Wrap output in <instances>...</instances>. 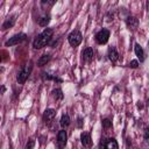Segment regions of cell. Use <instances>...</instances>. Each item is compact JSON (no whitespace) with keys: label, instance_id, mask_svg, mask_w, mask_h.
<instances>
[{"label":"cell","instance_id":"obj_1","mask_svg":"<svg viewBox=\"0 0 149 149\" xmlns=\"http://www.w3.org/2000/svg\"><path fill=\"white\" fill-rule=\"evenodd\" d=\"M52 34H54V29L52 28H45L41 34H38L35 37V40L33 42V47L35 49H41V48L45 47L50 42V40L52 37Z\"/></svg>","mask_w":149,"mask_h":149},{"label":"cell","instance_id":"obj_2","mask_svg":"<svg viewBox=\"0 0 149 149\" xmlns=\"http://www.w3.org/2000/svg\"><path fill=\"white\" fill-rule=\"evenodd\" d=\"M68 40H69L70 45H72V47H78V45L81 43V41H83V35L80 34V31L73 30V31H71V33L69 34Z\"/></svg>","mask_w":149,"mask_h":149},{"label":"cell","instance_id":"obj_3","mask_svg":"<svg viewBox=\"0 0 149 149\" xmlns=\"http://www.w3.org/2000/svg\"><path fill=\"white\" fill-rule=\"evenodd\" d=\"M31 69H33L31 64H29V65L27 64L24 68H22V70L17 73V77H16L19 84H23V83L27 80V78L29 77V74H30V72H31Z\"/></svg>","mask_w":149,"mask_h":149},{"label":"cell","instance_id":"obj_4","mask_svg":"<svg viewBox=\"0 0 149 149\" xmlns=\"http://www.w3.org/2000/svg\"><path fill=\"white\" fill-rule=\"evenodd\" d=\"M108 38H109V30L106 29V28H102V29L99 30V31L97 33V35H95V41H97V43H99V44H105V43H107Z\"/></svg>","mask_w":149,"mask_h":149},{"label":"cell","instance_id":"obj_5","mask_svg":"<svg viewBox=\"0 0 149 149\" xmlns=\"http://www.w3.org/2000/svg\"><path fill=\"white\" fill-rule=\"evenodd\" d=\"M26 38H27V35H26V34H23V33H20V34H16V35H14L13 37H10L8 41H6L5 45H6V47L15 45V44H19V43H21V42H22V41H24Z\"/></svg>","mask_w":149,"mask_h":149},{"label":"cell","instance_id":"obj_6","mask_svg":"<svg viewBox=\"0 0 149 149\" xmlns=\"http://www.w3.org/2000/svg\"><path fill=\"white\" fill-rule=\"evenodd\" d=\"M66 140H68V134L65 130H59L58 135H57V146L59 149H63L66 144Z\"/></svg>","mask_w":149,"mask_h":149},{"label":"cell","instance_id":"obj_7","mask_svg":"<svg viewBox=\"0 0 149 149\" xmlns=\"http://www.w3.org/2000/svg\"><path fill=\"white\" fill-rule=\"evenodd\" d=\"M107 56H108V59H109L112 63H115V62L119 59V54H118L115 47H109V48H108Z\"/></svg>","mask_w":149,"mask_h":149},{"label":"cell","instance_id":"obj_8","mask_svg":"<svg viewBox=\"0 0 149 149\" xmlns=\"http://www.w3.org/2000/svg\"><path fill=\"white\" fill-rule=\"evenodd\" d=\"M80 141H81V144H83L84 147H86V148H90L91 144H92L91 136H90V134L86 133V132H83V133L80 134Z\"/></svg>","mask_w":149,"mask_h":149},{"label":"cell","instance_id":"obj_9","mask_svg":"<svg viewBox=\"0 0 149 149\" xmlns=\"http://www.w3.org/2000/svg\"><path fill=\"white\" fill-rule=\"evenodd\" d=\"M126 24L129 29H136L139 26V20L135 16H128L126 19Z\"/></svg>","mask_w":149,"mask_h":149},{"label":"cell","instance_id":"obj_10","mask_svg":"<svg viewBox=\"0 0 149 149\" xmlns=\"http://www.w3.org/2000/svg\"><path fill=\"white\" fill-rule=\"evenodd\" d=\"M55 115H56L55 109H52V108L45 109L44 113H43V120H44V122H50L55 118Z\"/></svg>","mask_w":149,"mask_h":149},{"label":"cell","instance_id":"obj_11","mask_svg":"<svg viewBox=\"0 0 149 149\" xmlns=\"http://www.w3.org/2000/svg\"><path fill=\"white\" fill-rule=\"evenodd\" d=\"M93 56H94V52H93V49L92 48L84 49V51H83V59L85 62H91L93 59Z\"/></svg>","mask_w":149,"mask_h":149},{"label":"cell","instance_id":"obj_12","mask_svg":"<svg viewBox=\"0 0 149 149\" xmlns=\"http://www.w3.org/2000/svg\"><path fill=\"white\" fill-rule=\"evenodd\" d=\"M134 50H135V54H136V56L140 58V62H143L144 61V51H143V49H142V47L140 45V44H135V47H134Z\"/></svg>","mask_w":149,"mask_h":149},{"label":"cell","instance_id":"obj_13","mask_svg":"<svg viewBox=\"0 0 149 149\" xmlns=\"http://www.w3.org/2000/svg\"><path fill=\"white\" fill-rule=\"evenodd\" d=\"M105 149H119V144L115 139H108V141L105 143Z\"/></svg>","mask_w":149,"mask_h":149},{"label":"cell","instance_id":"obj_14","mask_svg":"<svg viewBox=\"0 0 149 149\" xmlns=\"http://www.w3.org/2000/svg\"><path fill=\"white\" fill-rule=\"evenodd\" d=\"M50 59H51V56H50L49 54H44L43 56H41V57L38 58L37 65H38V66H43V65H45Z\"/></svg>","mask_w":149,"mask_h":149},{"label":"cell","instance_id":"obj_15","mask_svg":"<svg viewBox=\"0 0 149 149\" xmlns=\"http://www.w3.org/2000/svg\"><path fill=\"white\" fill-rule=\"evenodd\" d=\"M14 23H15V16H10V17H8V19L2 23V29L5 30V29L12 27Z\"/></svg>","mask_w":149,"mask_h":149},{"label":"cell","instance_id":"obj_16","mask_svg":"<svg viewBox=\"0 0 149 149\" xmlns=\"http://www.w3.org/2000/svg\"><path fill=\"white\" fill-rule=\"evenodd\" d=\"M59 123H61V126H62L63 128L68 127V126L70 125V116H69L68 114H63V115H62V118H61Z\"/></svg>","mask_w":149,"mask_h":149},{"label":"cell","instance_id":"obj_17","mask_svg":"<svg viewBox=\"0 0 149 149\" xmlns=\"http://www.w3.org/2000/svg\"><path fill=\"white\" fill-rule=\"evenodd\" d=\"M42 78H43L44 80H45V79H47V80H50V79H52V80H56V81H59V83L62 81V79H61V78H58L57 76H54V74H50V73H45V72L43 73Z\"/></svg>","mask_w":149,"mask_h":149},{"label":"cell","instance_id":"obj_18","mask_svg":"<svg viewBox=\"0 0 149 149\" xmlns=\"http://www.w3.org/2000/svg\"><path fill=\"white\" fill-rule=\"evenodd\" d=\"M52 95H54V98L56 99V100H62L63 99V93H62V90H59V88H56V90H54L52 91Z\"/></svg>","mask_w":149,"mask_h":149},{"label":"cell","instance_id":"obj_19","mask_svg":"<svg viewBox=\"0 0 149 149\" xmlns=\"http://www.w3.org/2000/svg\"><path fill=\"white\" fill-rule=\"evenodd\" d=\"M49 21H50V16L47 15V16H43V17H41V19L38 20V24H40L41 27H47V24L49 23Z\"/></svg>","mask_w":149,"mask_h":149},{"label":"cell","instance_id":"obj_20","mask_svg":"<svg viewBox=\"0 0 149 149\" xmlns=\"http://www.w3.org/2000/svg\"><path fill=\"white\" fill-rule=\"evenodd\" d=\"M102 127L104 128H109L112 127V121L109 119H104L102 120Z\"/></svg>","mask_w":149,"mask_h":149},{"label":"cell","instance_id":"obj_21","mask_svg":"<svg viewBox=\"0 0 149 149\" xmlns=\"http://www.w3.org/2000/svg\"><path fill=\"white\" fill-rule=\"evenodd\" d=\"M128 65H129V68H132V69H136V68L139 66V62H137L136 59H134V61H130Z\"/></svg>","mask_w":149,"mask_h":149},{"label":"cell","instance_id":"obj_22","mask_svg":"<svg viewBox=\"0 0 149 149\" xmlns=\"http://www.w3.org/2000/svg\"><path fill=\"white\" fill-rule=\"evenodd\" d=\"M34 144H35V141L33 139H30L29 140V143H27V146H26V149H33Z\"/></svg>","mask_w":149,"mask_h":149},{"label":"cell","instance_id":"obj_23","mask_svg":"<svg viewBox=\"0 0 149 149\" xmlns=\"http://www.w3.org/2000/svg\"><path fill=\"white\" fill-rule=\"evenodd\" d=\"M144 139L149 140V128H146V130H144Z\"/></svg>","mask_w":149,"mask_h":149},{"label":"cell","instance_id":"obj_24","mask_svg":"<svg viewBox=\"0 0 149 149\" xmlns=\"http://www.w3.org/2000/svg\"><path fill=\"white\" fill-rule=\"evenodd\" d=\"M1 92H2V93L5 92V86H1Z\"/></svg>","mask_w":149,"mask_h":149},{"label":"cell","instance_id":"obj_25","mask_svg":"<svg viewBox=\"0 0 149 149\" xmlns=\"http://www.w3.org/2000/svg\"><path fill=\"white\" fill-rule=\"evenodd\" d=\"M148 47H149V41H148Z\"/></svg>","mask_w":149,"mask_h":149}]
</instances>
